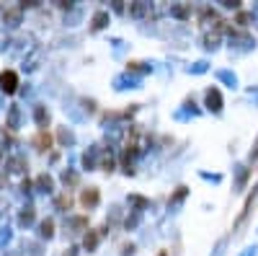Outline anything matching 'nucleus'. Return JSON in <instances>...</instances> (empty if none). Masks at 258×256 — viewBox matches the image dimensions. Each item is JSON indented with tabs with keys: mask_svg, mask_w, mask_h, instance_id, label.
<instances>
[{
	"mask_svg": "<svg viewBox=\"0 0 258 256\" xmlns=\"http://www.w3.org/2000/svg\"><path fill=\"white\" fill-rule=\"evenodd\" d=\"M0 86H3L5 94H13V91H16V86H18V75L13 72V70L0 72Z\"/></svg>",
	"mask_w": 258,
	"mask_h": 256,
	"instance_id": "nucleus-1",
	"label": "nucleus"
},
{
	"mask_svg": "<svg viewBox=\"0 0 258 256\" xmlns=\"http://www.w3.org/2000/svg\"><path fill=\"white\" fill-rule=\"evenodd\" d=\"M207 106H209L212 112H220V109H222V96H220V91H217V88H212V91H207Z\"/></svg>",
	"mask_w": 258,
	"mask_h": 256,
	"instance_id": "nucleus-2",
	"label": "nucleus"
},
{
	"mask_svg": "<svg viewBox=\"0 0 258 256\" xmlns=\"http://www.w3.org/2000/svg\"><path fill=\"white\" fill-rule=\"evenodd\" d=\"M34 145H36L39 150H49V148H52V134L41 130V132L36 134V138H34Z\"/></svg>",
	"mask_w": 258,
	"mask_h": 256,
	"instance_id": "nucleus-3",
	"label": "nucleus"
},
{
	"mask_svg": "<svg viewBox=\"0 0 258 256\" xmlns=\"http://www.w3.org/2000/svg\"><path fill=\"white\" fill-rule=\"evenodd\" d=\"M98 189H88V192H83V197H80V202L85 204V207H96L98 204Z\"/></svg>",
	"mask_w": 258,
	"mask_h": 256,
	"instance_id": "nucleus-4",
	"label": "nucleus"
},
{
	"mask_svg": "<svg viewBox=\"0 0 258 256\" xmlns=\"http://www.w3.org/2000/svg\"><path fill=\"white\" fill-rule=\"evenodd\" d=\"M106 21H109V13H96V16H93V32H98V28H103L106 26Z\"/></svg>",
	"mask_w": 258,
	"mask_h": 256,
	"instance_id": "nucleus-5",
	"label": "nucleus"
},
{
	"mask_svg": "<svg viewBox=\"0 0 258 256\" xmlns=\"http://www.w3.org/2000/svg\"><path fill=\"white\" fill-rule=\"evenodd\" d=\"M98 238H101L98 233H93V230H90V233L85 236V248H88V251H93V248L98 246Z\"/></svg>",
	"mask_w": 258,
	"mask_h": 256,
	"instance_id": "nucleus-6",
	"label": "nucleus"
},
{
	"mask_svg": "<svg viewBox=\"0 0 258 256\" xmlns=\"http://www.w3.org/2000/svg\"><path fill=\"white\" fill-rule=\"evenodd\" d=\"M41 236H47V238L54 236V222H52V220H44V222H41Z\"/></svg>",
	"mask_w": 258,
	"mask_h": 256,
	"instance_id": "nucleus-7",
	"label": "nucleus"
},
{
	"mask_svg": "<svg viewBox=\"0 0 258 256\" xmlns=\"http://www.w3.org/2000/svg\"><path fill=\"white\" fill-rule=\"evenodd\" d=\"M36 122H39V124H47V122H49V114L44 112V106H36Z\"/></svg>",
	"mask_w": 258,
	"mask_h": 256,
	"instance_id": "nucleus-8",
	"label": "nucleus"
},
{
	"mask_svg": "<svg viewBox=\"0 0 258 256\" xmlns=\"http://www.w3.org/2000/svg\"><path fill=\"white\" fill-rule=\"evenodd\" d=\"M18 16H21V10H18V8H13V10H8V13H5L3 18H5V21H10V24H18Z\"/></svg>",
	"mask_w": 258,
	"mask_h": 256,
	"instance_id": "nucleus-9",
	"label": "nucleus"
},
{
	"mask_svg": "<svg viewBox=\"0 0 258 256\" xmlns=\"http://www.w3.org/2000/svg\"><path fill=\"white\" fill-rule=\"evenodd\" d=\"M36 184H39L41 189H47V192H49V189H52V178H49L47 174H41V176H39V182H36Z\"/></svg>",
	"mask_w": 258,
	"mask_h": 256,
	"instance_id": "nucleus-10",
	"label": "nucleus"
},
{
	"mask_svg": "<svg viewBox=\"0 0 258 256\" xmlns=\"http://www.w3.org/2000/svg\"><path fill=\"white\" fill-rule=\"evenodd\" d=\"M31 220H34V210H31V207H26V212H21V222H23V225H28Z\"/></svg>",
	"mask_w": 258,
	"mask_h": 256,
	"instance_id": "nucleus-11",
	"label": "nucleus"
},
{
	"mask_svg": "<svg viewBox=\"0 0 258 256\" xmlns=\"http://www.w3.org/2000/svg\"><path fill=\"white\" fill-rule=\"evenodd\" d=\"M184 197H186V186H178V192L173 194V202H181Z\"/></svg>",
	"mask_w": 258,
	"mask_h": 256,
	"instance_id": "nucleus-12",
	"label": "nucleus"
},
{
	"mask_svg": "<svg viewBox=\"0 0 258 256\" xmlns=\"http://www.w3.org/2000/svg\"><path fill=\"white\" fill-rule=\"evenodd\" d=\"M85 225H88L85 218H75V220H72V228H85Z\"/></svg>",
	"mask_w": 258,
	"mask_h": 256,
	"instance_id": "nucleus-13",
	"label": "nucleus"
},
{
	"mask_svg": "<svg viewBox=\"0 0 258 256\" xmlns=\"http://www.w3.org/2000/svg\"><path fill=\"white\" fill-rule=\"evenodd\" d=\"M70 202H72L70 197H62V200H59V207H70Z\"/></svg>",
	"mask_w": 258,
	"mask_h": 256,
	"instance_id": "nucleus-14",
	"label": "nucleus"
},
{
	"mask_svg": "<svg viewBox=\"0 0 258 256\" xmlns=\"http://www.w3.org/2000/svg\"><path fill=\"white\" fill-rule=\"evenodd\" d=\"M253 156H258V148H256V150H253Z\"/></svg>",
	"mask_w": 258,
	"mask_h": 256,
	"instance_id": "nucleus-15",
	"label": "nucleus"
},
{
	"mask_svg": "<svg viewBox=\"0 0 258 256\" xmlns=\"http://www.w3.org/2000/svg\"><path fill=\"white\" fill-rule=\"evenodd\" d=\"M160 256H168V254H160Z\"/></svg>",
	"mask_w": 258,
	"mask_h": 256,
	"instance_id": "nucleus-16",
	"label": "nucleus"
}]
</instances>
